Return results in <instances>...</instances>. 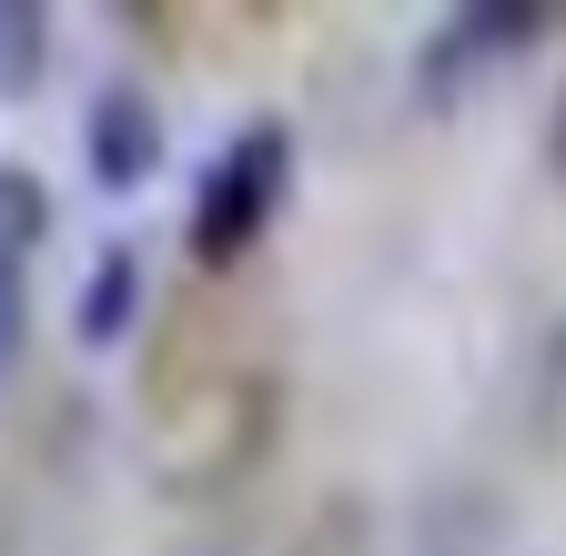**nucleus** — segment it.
Masks as SVG:
<instances>
[{
	"mask_svg": "<svg viewBox=\"0 0 566 556\" xmlns=\"http://www.w3.org/2000/svg\"><path fill=\"white\" fill-rule=\"evenodd\" d=\"M51 61V11L41 0H0V102H21Z\"/></svg>",
	"mask_w": 566,
	"mask_h": 556,
	"instance_id": "4",
	"label": "nucleus"
},
{
	"mask_svg": "<svg viewBox=\"0 0 566 556\" xmlns=\"http://www.w3.org/2000/svg\"><path fill=\"white\" fill-rule=\"evenodd\" d=\"M51 233V192L21 172V162H0V273H21Z\"/></svg>",
	"mask_w": 566,
	"mask_h": 556,
	"instance_id": "5",
	"label": "nucleus"
},
{
	"mask_svg": "<svg viewBox=\"0 0 566 556\" xmlns=\"http://www.w3.org/2000/svg\"><path fill=\"white\" fill-rule=\"evenodd\" d=\"M82 143H92V172H102V182H142V172L163 162V112H153V92L112 82V92L92 102V122H82Z\"/></svg>",
	"mask_w": 566,
	"mask_h": 556,
	"instance_id": "3",
	"label": "nucleus"
},
{
	"mask_svg": "<svg viewBox=\"0 0 566 556\" xmlns=\"http://www.w3.org/2000/svg\"><path fill=\"white\" fill-rule=\"evenodd\" d=\"M132 294H142V263H132V243H112L92 263V284H82V344H112L132 324Z\"/></svg>",
	"mask_w": 566,
	"mask_h": 556,
	"instance_id": "6",
	"label": "nucleus"
},
{
	"mask_svg": "<svg viewBox=\"0 0 566 556\" xmlns=\"http://www.w3.org/2000/svg\"><path fill=\"white\" fill-rule=\"evenodd\" d=\"M546 153L566 162V92H556V112H546Z\"/></svg>",
	"mask_w": 566,
	"mask_h": 556,
	"instance_id": "8",
	"label": "nucleus"
},
{
	"mask_svg": "<svg viewBox=\"0 0 566 556\" xmlns=\"http://www.w3.org/2000/svg\"><path fill=\"white\" fill-rule=\"evenodd\" d=\"M283 172H294V132L283 122H243L223 153H212L202 192H192V253L202 263H243L283 202Z\"/></svg>",
	"mask_w": 566,
	"mask_h": 556,
	"instance_id": "1",
	"label": "nucleus"
},
{
	"mask_svg": "<svg viewBox=\"0 0 566 556\" xmlns=\"http://www.w3.org/2000/svg\"><path fill=\"white\" fill-rule=\"evenodd\" d=\"M11 344H21V273H0V365H11Z\"/></svg>",
	"mask_w": 566,
	"mask_h": 556,
	"instance_id": "7",
	"label": "nucleus"
},
{
	"mask_svg": "<svg viewBox=\"0 0 566 556\" xmlns=\"http://www.w3.org/2000/svg\"><path fill=\"white\" fill-rule=\"evenodd\" d=\"M516 41H536V11H455V21H446L436 41H424V61H415V82H424V102H455L475 61H495V51H516Z\"/></svg>",
	"mask_w": 566,
	"mask_h": 556,
	"instance_id": "2",
	"label": "nucleus"
}]
</instances>
